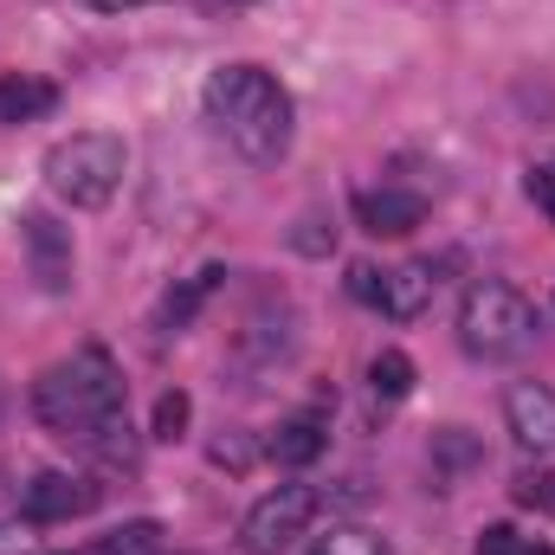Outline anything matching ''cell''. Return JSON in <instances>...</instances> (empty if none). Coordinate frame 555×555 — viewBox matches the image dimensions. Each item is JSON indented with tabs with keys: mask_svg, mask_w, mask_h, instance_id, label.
Wrapping results in <instances>:
<instances>
[{
	"mask_svg": "<svg viewBox=\"0 0 555 555\" xmlns=\"http://www.w3.org/2000/svg\"><path fill=\"white\" fill-rule=\"evenodd\" d=\"M472 555H524V537L511 530V524H485L478 530V550Z\"/></svg>",
	"mask_w": 555,
	"mask_h": 555,
	"instance_id": "44dd1931",
	"label": "cell"
},
{
	"mask_svg": "<svg viewBox=\"0 0 555 555\" xmlns=\"http://www.w3.org/2000/svg\"><path fill=\"white\" fill-rule=\"evenodd\" d=\"M46 111H59V85L52 78H33V72L0 78V124H33Z\"/></svg>",
	"mask_w": 555,
	"mask_h": 555,
	"instance_id": "8fae6325",
	"label": "cell"
},
{
	"mask_svg": "<svg viewBox=\"0 0 555 555\" xmlns=\"http://www.w3.org/2000/svg\"><path fill=\"white\" fill-rule=\"evenodd\" d=\"M124 401H130L124 369H117V356L98 349V343L72 349L65 362H52V369L33 382V420H39L52 439H72V446H91L98 433H111V426L124 420Z\"/></svg>",
	"mask_w": 555,
	"mask_h": 555,
	"instance_id": "6da1fadb",
	"label": "cell"
},
{
	"mask_svg": "<svg viewBox=\"0 0 555 555\" xmlns=\"http://www.w3.org/2000/svg\"><path fill=\"white\" fill-rule=\"evenodd\" d=\"M201 104H207V124L233 142L246 162L272 168V162L291 155V137H297V104H291V91L278 85L266 65H220V72L207 78Z\"/></svg>",
	"mask_w": 555,
	"mask_h": 555,
	"instance_id": "7a4b0ae2",
	"label": "cell"
},
{
	"mask_svg": "<svg viewBox=\"0 0 555 555\" xmlns=\"http://www.w3.org/2000/svg\"><path fill=\"white\" fill-rule=\"evenodd\" d=\"M317 511H323V491H317V485H278V491H266V498L246 511L240 543H246V555H284L310 524H317Z\"/></svg>",
	"mask_w": 555,
	"mask_h": 555,
	"instance_id": "5b68a950",
	"label": "cell"
},
{
	"mask_svg": "<svg viewBox=\"0 0 555 555\" xmlns=\"http://www.w3.org/2000/svg\"><path fill=\"white\" fill-rule=\"evenodd\" d=\"M20 246H26V272L39 278V291H72L78 253H72V227H59L52 214H26L20 220Z\"/></svg>",
	"mask_w": 555,
	"mask_h": 555,
	"instance_id": "52a82bcc",
	"label": "cell"
},
{
	"mask_svg": "<svg viewBox=\"0 0 555 555\" xmlns=\"http://www.w3.org/2000/svg\"><path fill=\"white\" fill-rule=\"evenodd\" d=\"M369 395L388 401V408L408 401V395H414V356H408V349H382V356L369 362Z\"/></svg>",
	"mask_w": 555,
	"mask_h": 555,
	"instance_id": "9a60e30c",
	"label": "cell"
},
{
	"mask_svg": "<svg viewBox=\"0 0 555 555\" xmlns=\"http://www.w3.org/2000/svg\"><path fill=\"white\" fill-rule=\"evenodd\" d=\"M124 168H130V149L111 130H85V137H65L46 149V188L65 201V207H111L117 188H124Z\"/></svg>",
	"mask_w": 555,
	"mask_h": 555,
	"instance_id": "277c9868",
	"label": "cell"
},
{
	"mask_svg": "<svg viewBox=\"0 0 555 555\" xmlns=\"http://www.w3.org/2000/svg\"><path fill=\"white\" fill-rule=\"evenodd\" d=\"M310 555H388L382 550V537L375 530H362V524H336L330 537H317Z\"/></svg>",
	"mask_w": 555,
	"mask_h": 555,
	"instance_id": "e0dca14e",
	"label": "cell"
},
{
	"mask_svg": "<svg viewBox=\"0 0 555 555\" xmlns=\"http://www.w3.org/2000/svg\"><path fill=\"white\" fill-rule=\"evenodd\" d=\"M0 555H33V537H20V530L0 524Z\"/></svg>",
	"mask_w": 555,
	"mask_h": 555,
	"instance_id": "603a6c76",
	"label": "cell"
},
{
	"mask_svg": "<svg viewBox=\"0 0 555 555\" xmlns=\"http://www.w3.org/2000/svg\"><path fill=\"white\" fill-rule=\"evenodd\" d=\"M433 465H439V478H465V472L485 465V452H478V439L465 426H439L433 433Z\"/></svg>",
	"mask_w": 555,
	"mask_h": 555,
	"instance_id": "2e32d148",
	"label": "cell"
},
{
	"mask_svg": "<svg viewBox=\"0 0 555 555\" xmlns=\"http://www.w3.org/2000/svg\"><path fill=\"white\" fill-rule=\"evenodd\" d=\"M524 194L550 214V227H555V168H530V175H524Z\"/></svg>",
	"mask_w": 555,
	"mask_h": 555,
	"instance_id": "7402d4cb",
	"label": "cell"
},
{
	"mask_svg": "<svg viewBox=\"0 0 555 555\" xmlns=\"http://www.w3.org/2000/svg\"><path fill=\"white\" fill-rule=\"evenodd\" d=\"M433 284H439L433 259L388 266V272H382V291H375V310H382V317H395V323H408V317H420V310L433 304Z\"/></svg>",
	"mask_w": 555,
	"mask_h": 555,
	"instance_id": "30bf717a",
	"label": "cell"
},
{
	"mask_svg": "<svg viewBox=\"0 0 555 555\" xmlns=\"http://www.w3.org/2000/svg\"><path fill=\"white\" fill-rule=\"evenodd\" d=\"M220 278H227L220 266H207V272L188 278L181 291H168V297H162V310H155V330H162V336H181V330L194 323V310H201V304L214 297V284H220Z\"/></svg>",
	"mask_w": 555,
	"mask_h": 555,
	"instance_id": "4fadbf2b",
	"label": "cell"
},
{
	"mask_svg": "<svg viewBox=\"0 0 555 555\" xmlns=\"http://www.w3.org/2000/svg\"><path fill=\"white\" fill-rule=\"evenodd\" d=\"M511 498H517L524 511H555V472H524Z\"/></svg>",
	"mask_w": 555,
	"mask_h": 555,
	"instance_id": "d6986e66",
	"label": "cell"
},
{
	"mask_svg": "<svg viewBox=\"0 0 555 555\" xmlns=\"http://www.w3.org/2000/svg\"><path fill=\"white\" fill-rule=\"evenodd\" d=\"M188 420H194V401H188L181 388H168V395L155 401V439H181Z\"/></svg>",
	"mask_w": 555,
	"mask_h": 555,
	"instance_id": "ac0fdd59",
	"label": "cell"
},
{
	"mask_svg": "<svg viewBox=\"0 0 555 555\" xmlns=\"http://www.w3.org/2000/svg\"><path fill=\"white\" fill-rule=\"evenodd\" d=\"M59 555H162V524H124V530H111V537H91V543H72V550Z\"/></svg>",
	"mask_w": 555,
	"mask_h": 555,
	"instance_id": "5bb4252c",
	"label": "cell"
},
{
	"mask_svg": "<svg viewBox=\"0 0 555 555\" xmlns=\"http://www.w3.org/2000/svg\"><path fill=\"white\" fill-rule=\"evenodd\" d=\"M323 446H330V426H323L317 414H297V420H284V426H278L272 439H266V452H272V465H291V472H297V465H310V459H317Z\"/></svg>",
	"mask_w": 555,
	"mask_h": 555,
	"instance_id": "7c38bea8",
	"label": "cell"
},
{
	"mask_svg": "<svg viewBox=\"0 0 555 555\" xmlns=\"http://www.w3.org/2000/svg\"><path fill=\"white\" fill-rule=\"evenodd\" d=\"M98 504H104V485L91 472H39L20 491L26 524H72V517H91Z\"/></svg>",
	"mask_w": 555,
	"mask_h": 555,
	"instance_id": "8992f818",
	"label": "cell"
},
{
	"mask_svg": "<svg viewBox=\"0 0 555 555\" xmlns=\"http://www.w3.org/2000/svg\"><path fill=\"white\" fill-rule=\"evenodd\" d=\"M356 220H362V233H375V240H401V233H414L420 220H426V194H408V188H362V194H356Z\"/></svg>",
	"mask_w": 555,
	"mask_h": 555,
	"instance_id": "9c48e42d",
	"label": "cell"
},
{
	"mask_svg": "<svg viewBox=\"0 0 555 555\" xmlns=\"http://www.w3.org/2000/svg\"><path fill=\"white\" fill-rule=\"evenodd\" d=\"M207 459L227 465V472H246V465H253V439H246V433H227V439L207 446Z\"/></svg>",
	"mask_w": 555,
	"mask_h": 555,
	"instance_id": "ffe728a7",
	"label": "cell"
},
{
	"mask_svg": "<svg viewBox=\"0 0 555 555\" xmlns=\"http://www.w3.org/2000/svg\"><path fill=\"white\" fill-rule=\"evenodd\" d=\"M0 414H7V395H0Z\"/></svg>",
	"mask_w": 555,
	"mask_h": 555,
	"instance_id": "d4e9b609",
	"label": "cell"
},
{
	"mask_svg": "<svg viewBox=\"0 0 555 555\" xmlns=\"http://www.w3.org/2000/svg\"><path fill=\"white\" fill-rule=\"evenodd\" d=\"M543 336V317L537 304L517 291V284H498V278H478L459 304V343L478 356V362H517L530 356Z\"/></svg>",
	"mask_w": 555,
	"mask_h": 555,
	"instance_id": "3957f363",
	"label": "cell"
},
{
	"mask_svg": "<svg viewBox=\"0 0 555 555\" xmlns=\"http://www.w3.org/2000/svg\"><path fill=\"white\" fill-rule=\"evenodd\" d=\"M504 426L530 459H555V388L543 382H511L504 388Z\"/></svg>",
	"mask_w": 555,
	"mask_h": 555,
	"instance_id": "ba28073f",
	"label": "cell"
},
{
	"mask_svg": "<svg viewBox=\"0 0 555 555\" xmlns=\"http://www.w3.org/2000/svg\"><path fill=\"white\" fill-rule=\"evenodd\" d=\"M524 555H555L550 543H524Z\"/></svg>",
	"mask_w": 555,
	"mask_h": 555,
	"instance_id": "cb8c5ba5",
	"label": "cell"
}]
</instances>
